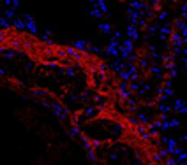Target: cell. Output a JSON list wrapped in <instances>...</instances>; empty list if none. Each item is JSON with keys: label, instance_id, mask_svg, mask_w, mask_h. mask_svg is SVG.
Listing matches in <instances>:
<instances>
[{"label": "cell", "instance_id": "6da1fadb", "mask_svg": "<svg viewBox=\"0 0 187 165\" xmlns=\"http://www.w3.org/2000/svg\"><path fill=\"white\" fill-rule=\"evenodd\" d=\"M184 42V39L178 32H171V44H175L176 48H180V44Z\"/></svg>", "mask_w": 187, "mask_h": 165}, {"label": "cell", "instance_id": "7a4b0ae2", "mask_svg": "<svg viewBox=\"0 0 187 165\" xmlns=\"http://www.w3.org/2000/svg\"><path fill=\"white\" fill-rule=\"evenodd\" d=\"M88 44L85 42V40H76V42H74V46H72V48H74V49H78V51H83V49H85Z\"/></svg>", "mask_w": 187, "mask_h": 165}, {"label": "cell", "instance_id": "3957f363", "mask_svg": "<svg viewBox=\"0 0 187 165\" xmlns=\"http://www.w3.org/2000/svg\"><path fill=\"white\" fill-rule=\"evenodd\" d=\"M87 154H88V158H90L92 162H96V163L99 162V160H97V154H96V151H94V148H90V149H87Z\"/></svg>", "mask_w": 187, "mask_h": 165}, {"label": "cell", "instance_id": "277c9868", "mask_svg": "<svg viewBox=\"0 0 187 165\" xmlns=\"http://www.w3.org/2000/svg\"><path fill=\"white\" fill-rule=\"evenodd\" d=\"M101 30H102L104 34H110V32H111V25H108V23H102V25H101Z\"/></svg>", "mask_w": 187, "mask_h": 165}, {"label": "cell", "instance_id": "5b68a950", "mask_svg": "<svg viewBox=\"0 0 187 165\" xmlns=\"http://www.w3.org/2000/svg\"><path fill=\"white\" fill-rule=\"evenodd\" d=\"M92 16H94V18H101V16H102V13L99 11V9H94V11H92Z\"/></svg>", "mask_w": 187, "mask_h": 165}, {"label": "cell", "instance_id": "8992f818", "mask_svg": "<svg viewBox=\"0 0 187 165\" xmlns=\"http://www.w3.org/2000/svg\"><path fill=\"white\" fill-rule=\"evenodd\" d=\"M5 16H7V18H13L14 13H13V11H5Z\"/></svg>", "mask_w": 187, "mask_h": 165}]
</instances>
